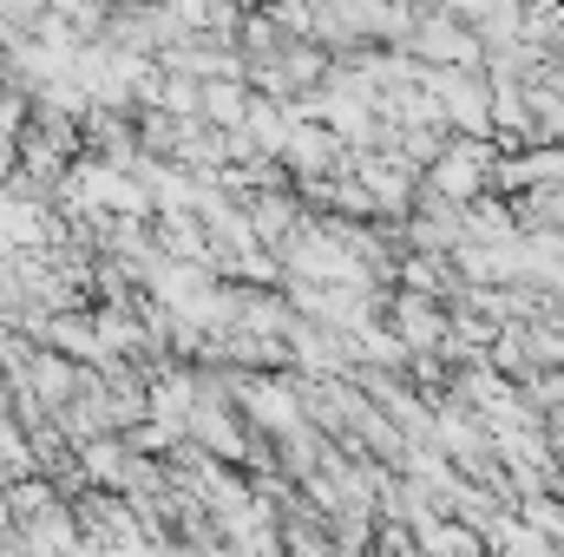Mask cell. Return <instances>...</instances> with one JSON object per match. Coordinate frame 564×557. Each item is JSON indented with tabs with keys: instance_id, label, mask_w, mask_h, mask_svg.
<instances>
[{
	"instance_id": "6da1fadb",
	"label": "cell",
	"mask_w": 564,
	"mask_h": 557,
	"mask_svg": "<svg viewBox=\"0 0 564 557\" xmlns=\"http://www.w3.org/2000/svg\"><path fill=\"white\" fill-rule=\"evenodd\" d=\"M46 0H0V26H33Z\"/></svg>"
}]
</instances>
